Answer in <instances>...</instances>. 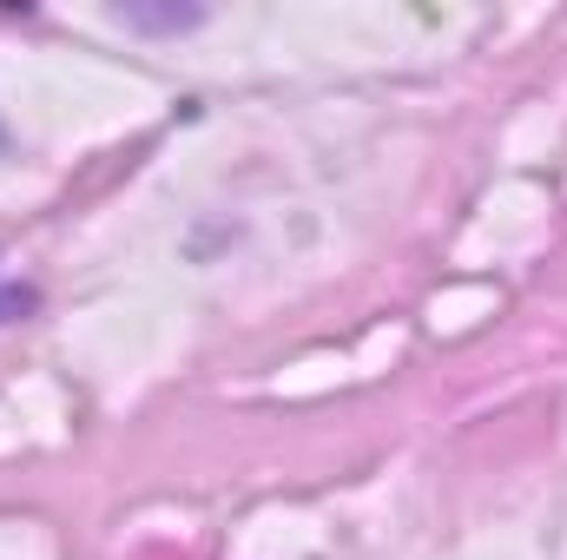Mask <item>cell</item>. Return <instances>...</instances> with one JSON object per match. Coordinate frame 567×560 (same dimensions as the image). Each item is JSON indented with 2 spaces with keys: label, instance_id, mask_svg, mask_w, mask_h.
I'll return each mask as SVG.
<instances>
[{
  "label": "cell",
  "instance_id": "6da1fadb",
  "mask_svg": "<svg viewBox=\"0 0 567 560\" xmlns=\"http://www.w3.org/2000/svg\"><path fill=\"white\" fill-rule=\"evenodd\" d=\"M27 303H33V297H27L20 283H7V278H0V323H13V317H20Z\"/></svg>",
  "mask_w": 567,
  "mask_h": 560
}]
</instances>
